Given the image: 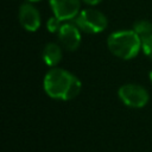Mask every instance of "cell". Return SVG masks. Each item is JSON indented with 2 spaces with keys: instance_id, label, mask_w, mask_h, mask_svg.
Masks as SVG:
<instances>
[{
  "instance_id": "cell-1",
  "label": "cell",
  "mask_w": 152,
  "mask_h": 152,
  "mask_svg": "<svg viewBox=\"0 0 152 152\" xmlns=\"http://www.w3.org/2000/svg\"><path fill=\"white\" fill-rule=\"evenodd\" d=\"M43 87L51 99L68 101L75 99L80 94L82 84L70 71L61 68H52L45 74Z\"/></svg>"
},
{
  "instance_id": "cell-2",
  "label": "cell",
  "mask_w": 152,
  "mask_h": 152,
  "mask_svg": "<svg viewBox=\"0 0 152 152\" xmlns=\"http://www.w3.org/2000/svg\"><path fill=\"white\" fill-rule=\"evenodd\" d=\"M109 51L121 59H132L141 50V37L134 30H122L109 34L107 39Z\"/></svg>"
},
{
  "instance_id": "cell-3",
  "label": "cell",
  "mask_w": 152,
  "mask_h": 152,
  "mask_svg": "<svg viewBox=\"0 0 152 152\" xmlns=\"http://www.w3.org/2000/svg\"><path fill=\"white\" fill-rule=\"evenodd\" d=\"M77 27L86 33H100L107 27L106 15L94 8H86L80 11L77 17L74 19Z\"/></svg>"
},
{
  "instance_id": "cell-4",
  "label": "cell",
  "mask_w": 152,
  "mask_h": 152,
  "mask_svg": "<svg viewBox=\"0 0 152 152\" xmlns=\"http://www.w3.org/2000/svg\"><path fill=\"white\" fill-rule=\"evenodd\" d=\"M118 96L124 104L131 108H142L148 102L147 90L139 84H124L118 90Z\"/></svg>"
},
{
  "instance_id": "cell-5",
  "label": "cell",
  "mask_w": 152,
  "mask_h": 152,
  "mask_svg": "<svg viewBox=\"0 0 152 152\" xmlns=\"http://www.w3.org/2000/svg\"><path fill=\"white\" fill-rule=\"evenodd\" d=\"M82 0H49L53 15L62 21L74 20L80 13Z\"/></svg>"
},
{
  "instance_id": "cell-6",
  "label": "cell",
  "mask_w": 152,
  "mask_h": 152,
  "mask_svg": "<svg viewBox=\"0 0 152 152\" xmlns=\"http://www.w3.org/2000/svg\"><path fill=\"white\" fill-rule=\"evenodd\" d=\"M57 36L61 45L68 51H75L81 44V30L75 23L62 24Z\"/></svg>"
},
{
  "instance_id": "cell-7",
  "label": "cell",
  "mask_w": 152,
  "mask_h": 152,
  "mask_svg": "<svg viewBox=\"0 0 152 152\" xmlns=\"http://www.w3.org/2000/svg\"><path fill=\"white\" fill-rule=\"evenodd\" d=\"M20 25L28 32H34L40 26V14L36 6L31 2H25L20 6L18 13Z\"/></svg>"
},
{
  "instance_id": "cell-8",
  "label": "cell",
  "mask_w": 152,
  "mask_h": 152,
  "mask_svg": "<svg viewBox=\"0 0 152 152\" xmlns=\"http://www.w3.org/2000/svg\"><path fill=\"white\" fill-rule=\"evenodd\" d=\"M43 61L48 66H56L63 56L62 48L56 43H48L43 49Z\"/></svg>"
},
{
  "instance_id": "cell-9",
  "label": "cell",
  "mask_w": 152,
  "mask_h": 152,
  "mask_svg": "<svg viewBox=\"0 0 152 152\" xmlns=\"http://www.w3.org/2000/svg\"><path fill=\"white\" fill-rule=\"evenodd\" d=\"M133 30L134 32L140 36L141 38L148 36L152 33V23L150 20H146V19H141V20H138L134 23L133 25Z\"/></svg>"
},
{
  "instance_id": "cell-10",
  "label": "cell",
  "mask_w": 152,
  "mask_h": 152,
  "mask_svg": "<svg viewBox=\"0 0 152 152\" xmlns=\"http://www.w3.org/2000/svg\"><path fill=\"white\" fill-rule=\"evenodd\" d=\"M141 49L144 51V53L152 59V33L141 38Z\"/></svg>"
},
{
  "instance_id": "cell-11",
  "label": "cell",
  "mask_w": 152,
  "mask_h": 152,
  "mask_svg": "<svg viewBox=\"0 0 152 152\" xmlns=\"http://www.w3.org/2000/svg\"><path fill=\"white\" fill-rule=\"evenodd\" d=\"M61 23H62V20L58 19L56 15H53V17H51V18L48 20V23H46V28H48L51 33H57V32L59 31L61 26H62Z\"/></svg>"
},
{
  "instance_id": "cell-12",
  "label": "cell",
  "mask_w": 152,
  "mask_h": 152,
  "mask_svg": "<svg viewBox=\"0 0 152 152\" xmlns=\"http://www.w3.org/2000/svg\"><path fill=\"white\" fill-rule=\"evenodd\" d=\"M83 2H86L87 5H89V6H95V5H97V4H100L102 0H82Z\"/></svg>"
},
{
  "instance_id": "cell-13",
  "label": "cell",
  "mask_w": 152,
  "mask_h": 152,
  "mask_svg": "<svg viewBox=\"0 0 152 152\" xmlns=\"http://www.w3.org/2000/svg\"><path fill=\"white\" fill-rule=\"evenodd\" d=\"M28 2H38V1H42V0H26Z\"/></svg>"
},
{
  "instance_id": "cell-14",
  "label": "cell",
  "mask_w": 152,
  "mask_h": 152,
  "mask_svg": "<svg viewBox=\"0 0 152 152\" xmlns=\"http://www.w3.org/2000/svg\"><path fill=\"white\" fill-rule=\"evenodd\" d=\"M150 80H151V82H152V71L150 72Z\"/></svg>"
}]
</instances>
